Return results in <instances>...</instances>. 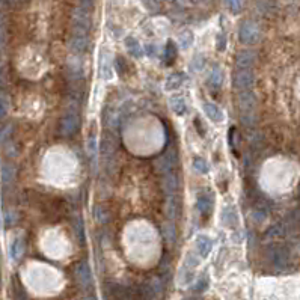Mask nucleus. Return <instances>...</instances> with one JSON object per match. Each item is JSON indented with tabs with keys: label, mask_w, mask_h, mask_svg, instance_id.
<instances>
[{
	"label": "nucleus",
	"mask_w": 300,
	"mask_h": 300,
	"mask_svg": "<svg viewBox=\"0 0 300 300\" xmlns=\"http://www.w3.org/2000/svg\"><path fill=\"white\" fill-rule=\"evenodd\" d=\"M238 109L243 126L252 127L257 121V97L254 91L238 92Z\"/></svg>",
	"instance_id": "nucleus-1"
},
{
	"label": "nucleus",
	"mask_w": 300,
	"mask_h": 300,
	"mask_svg": "<svg viewBox=\"0 0 300 300\" xmlns=\"http://www.w3.org/2000/svg\"><path fill=\"white\" fill-rule=\"evenodd\" d=\"M267 260L273 268L284 271L290 267L291 252L285 244H271L267 249Z\"/></svg>",
	"instance_id": "nucleus-2"
},
{
	"label": "nucleus",
	"mask_w": 300,
	"mask_h": 300,
	"mask_svg": "<svg viewBox=\"0 0 300 300\" xmlns=\"http://www.w3.org/2000/svg\"><path fill=\"white\" fill-rule=\"evenodd\" d=\"M80 127V115L77 107H69L59 121V134L64 137H71L77 133Z\"/></svg>",
	"instance_id": "nucleus-3"
},
{
	"label": "nucleus",
	"mask_w": 300,
	"mask_h": 300,
	"mask_svg": "<svg viewBox=\"0 0 300 300\" xmlns=\"http://www.w3.org/2000/svg\"><path fill=\"white\" fill-rule=\"evenodd\" d=\"M91 31V9L77 6L72 12V33L89 36Z\"/></svg>",
	"instance_id": "nucleus-4"
},
{
	"label": "nucleus",
	"mask_w": 300,
	"mask_h": 300,
	"mask_svg": "<svg viewBox=\"0 0 300 300\" xmlns=\"http://www.w3.org/2000/svg\"><path fill=\"white\" fill-rule=\"evenodd\" d=\"M165 291V284L160 278L154 276L146 279L139 288L142 300H160Z\"/></svg>",
	"instance_id": "nucleus-5"
},
{
	"label": "nucleus",
	"mask_w": 300,
	"mask_h": 300,
	"mask_svg": "<svg viewBox=\"0 0 300 300\" xmlns=\"http://www.w3.org/2000/svg\"><path fill=\"white\" fill-rule=\"evenodd\" d=\"M238 38L246 45H254L261 39V29L252 20H244L238 28Z\"/></svg>",
	"instance_id": "nucleus-6"
},
{
	"label": "nucleus",
	"mask_w": 300,
	"mask_h": 300,
	"mask_svg": "<svg viewBox=\"0 0 300 300\" xmlns=\"http://www.w3.org/2000/svg\"><path fill=\"white\" fill-rule=\"evenodd\" d=\"M234 88L240 91H254L255 86V74L252 69H237L234 71L233 76Z\"/></svg>",
	"instance_id": "nucleus-7"
},
{
	"label": "nucleus",
	"mask_w": 300,
	"mask_h": 300,
	"mask_svg": "<svg viewBox=\"0 0 300 300\" xmlns=\"http://www.w3.org/2000/svg\"><path fill=\"white\" fill-rule=\"evenodd\" d=\"M177 162H178V149L175 146H170L159 157V160L156 162V167L162 175H165V173L173 172Z\"/></svg>",
	"instance_id": "nucleus-8"
},
{
	"label": "nucleus",
	"mask_w": 300,
	"mask_h": 300,
	"mask_svg": "<svg viewBox=\"0 0 300 300\" xmlns=\"http://www.w3.org/2000/svg\"><path fill=\"white\" fill-rule=\"evenodd\" d=\"M257 62V53L251 48H244L235 56V68L237 69H252Z\"/></svg>",
	"instance_id": "nucleus-9"
},
{
	"label": "nucleus",
	"mask_w": 300,
	"mask_h": 300,
	"mask_svg": "<svg viewBox=\"0 0 300 300\" xmlns=\"http://www.w3.org/2000/svg\"><path fill=\"white\" fill-rule=\"evenodd\" d=\"M115 153H116V145H115V137L110 133H106L103 136V143H101V154L106 160V163L110 166L115 162Z\"/></svg>",
	"instance_id": "nucleus-10"
},
{
	"label": "nucleus",
	"mask_w": 300,
	"mask_h": 300,
	"mask_svg": "<svg viewBox=\"0 0 300 300\" xmlns=\"http://www.w3.org/2000/svg\"><path fill=\"white\" fill-rule=\"evenodd\" d=\"M76 278H77L82 288H85V290L91 288V285H92V273H91V268H89L86 261H80L76 266Z\"/></svg>",
	"instance_id": "nucleus-11"
},
{
	"label": "nucleus",
	"mask_w": 300,
	"mask_h": 300,
	"mask_svg": "<svg viewBox=\"0 0 300 300\" xmlns=\"http://www.w3.org/2000/svg\"><path fill=\"white\" fill-rule=\"evenodd\" d=\"M196 210L199 211V214L202 216H208L213 210V198L210 193H199L198 199H196Z\"/></svg>",
	"instance_id": "nucleus-12"
},
{
	"label": "nucleus",
	"mask_w": 300,
	"mask_h": 300,
	"mask_svg": "<svg viewBox=\"0 0 300 300\" xmlns=\"http://www.w3.org/2000/svg\"><path fill=\"white\" fill-rule=\"evenodd\" d=\"M195 247L196 252L201 258H207L213 249V241L208 235H198L196 241H195Z\"/></svg>",
	"instance_id": "nucleus-13"
},
{
	"label": "nucleus",
	"mask_w": 300,
	"mask_h": 300,
	"mask_svg": "<svg viewBox=\"0 0 300 300\" xmlns=\"http://www.w3.org/2000/svg\"><path fill=\"white\" fill-rule=\"evenodd\" d=\"M112 76H113V69L110 65L109 52H101V56H100V77L103 80H110Z\"/></svg>",
	"instance_id": "nucleus-14"
},
{
	"label": "nucleus",
	"mask_w": 300,
	"mask_h": 300,
	"mask_svg": "<svg viewBox=\"0 0 300 300\" xmlns=\"http://www.w3.org/2000/svg\"><path fill=\"white\" fill-rule=\"evenodd\" d=\"M169 104L172 112L177 115V116H183L187 112V104H186V100L183 95L177 94V95H172L169 100Z\"/></svg>",
	"instance_id": "nucleus-15"
},
{
	"label": "nucleus",
	"mask_w": 300,
	"mask_h": 300,
	"mask_svg": "<svg viewBox=\"0 0 300 300\" xmlns=\"http://www.w3.org/2000/svg\"><path fill=\"white\" fill-rule=\"evenodd\" d=\"M177 187H178V178L175 177V172H169V173H165L163 175V190L165 193L172 198L177 192Z\"/></svg>",
	"instance_id": "nucleus-16"
},
{
	"label": "nucleus",
	"mask_w": 300,
	"mask_h": 300,
	"mask_svg": "<svg viewBox=\"0 0 300 300\" xmlns=\"http://www.w3.org/2000/svg\"><path fill=\"white\" fill-rule=\"evenodd\" d=\"M89 44V36H83V35H74L71 36V50L76 53H85L86 48Z\"/></svg>",
	"instance_id": "nucleus-17"
},
{
	"label": "nucleus",
	"mask_w": 300,
	"mask_h": 300,
	"mask_svg": "<svg viewBox=\"0 0 300 300\" xmlns=\"http://www.w3.org/2000/svg\"><path fill=\"white\" fill-rule=\"evenodd\" d=\"M126 47H127V50H129V53H130L133 58H136V59H139V58H142V56L145 55L143 48L140 47L139 41H137L134 36H127V38H126Z\"/></svg>",
	"instance_id": "nucleus-18"
},
{
	"label": "nucleus",
	"mask_w": 300,
	"mask_h": 300,
	"mask_svg": "<svg viewBox=\"0 0 300 300\" xmlns=\"http://www.w3.org/2000/svg\"><path fill=\"white\" fill-rule=\"evenodd\" d=\"M287 233H288V228H287V223H285V220H284V222L274 223L273 227H270V228L266 231V237H267V238H279V237H284Z\"/></svg>",
	"instance_id": "nucleus-19"
},
{
	"label": "nucleus",
	"mask_w": 300,
	"mask_h": 300,
	"mask_svg": "<svg viewBox=\"0 0 300 300\" xmlns=\"http://www.w3.org/2000/svg\"><path fill=\"white\" fill-rule=\"evenodd\" d=\"M184 83V74L183 72H173L167 77L166 83H165V89L166 91H177L180 89V86Z\"/></svg>",
	"instance_id": "nucleus-20"
},
{
	"label": "nucleus",
	"mask_w": 300,
	"mask_h": 300,
	"mask_svg": "<svg viewBox=\"0 0 300 300\" xmlns=\"http://www.w3.org/2000/svg\"><path fill=\"white\" fill-rule=\"evenodd\" d=\"M204 110H205V115L213 122H222L223 121V112H222V109L217 104H214V103H205L204 104Z\"/></svg>",
	"instance_id": "nucleus-21"
},
{
	"label": "nucleus",
	"mask_w": 300,
	"mask_h": 300,
	"mask_svg": "<svg viewBox=\"0 0 300 300\" xmlns=\"http://www.w3.org/2000/svg\"><path fill=\"white\" fill-rule=\"evenodd\" d=\"M177 55H178L177 44H175L172 39H169L166 42V47H165V64L172 65L175 61H177Z\"/></svg>",
	"instance_id": "nucleus-22"
},
{
	"label": "nucleus",
	"mask_w": 300,
	"mask_h": 300,
	"mask_svg": "<svg viewBox=\"0 0 300 300\" xmlns=\"http://www.w3.org/2000/svg\"><path fill=\"white\" fill-rule=\"evenodd\" d=\"M23 254H24V240L21 237H17L11 244V257L12 260L18 261L23 257Z\"/></svg>",
	"instance_id": "nucleus-23"
},
{
	"label": "nucleus",
	"mask_w": 300,
	"mask_h": 300,
	"mask_svg": "<svg viewBox=\"0 0 300 300\" xmlns=\"http://www.w3.org/2000/svg\"><path fill=\"white\" fill-rule=\"evenodd\" d=\"M15 177V169L11 163H5L2 167V183L3 186H9L14 181Z\"/></svg>",
	"instance_id": "nucleus-24"
},
{
	"label": "nucleus",
	"mask_w": 300,
	"mask_h": 300,
	"mask_svg": "<svg viewBox=\"0 0 300 300\" xmlns=\"http://www.w3.org/2000/svg\"><path fill=\"white\" fill-rule=\"evenodd\" d=\"M9 113V97L6 92L0 91V122H2Z\"/></svg>",
	"instance_id": "nucleus-25"
},
{
	"label": "nucleus",
	"mask_w": 300,
	"mask_h": 300,
	"mask_svg": "<svg viewBox=\"0 0 300 300\" xmlns=\"http://www.w3.org/2000/svg\"><path fill=\"white\" fill-rule=\"evenodd\" d=\"M208 83L213 89H219L223 83V72L219 68H214L210 72V77H208Z\"/></svg>",
	"instance_id": "nucleus-26"
},
{
	"label": "nucleus",
	"mask_w": 300,
	"mask_h": 300,
	"mask_svg": "<svg viewBox=\"0 0 300 300\" xmlns=\"http://www.w3.org/2000/svg\"><path fill=\"white\" fill-rule=\"evenodd\" d=\"M222 219L223 222L228 225V227H234V225L237 223V214L234 213L233 207H228V208H225L223 210V214H222Z\"/></svg>",
	"instance_id": "nucleus-27"
},
{
	"label": "nucleus",
	"mask_w": 300,
	"mask_h": 300,
	"mask_svg": "<svg viewBox=\"0 0 300 300\" xmlns=\"http://www.w3.org/2000/svg\"><path fill=\"white\" fill-rule=\"evenodd\" d=\"M244 2H246V0H227V6L231 11V14L237 15V14H240L243 11Z\"/></svg>",
	"instance_id": "nucleus-28"
},
{
	"label": "nucleus",
	"mask_w": 300,
	"mask_h": 300,
	"mask_svg": "<svg viewBox=\"0 0 300 300\" xmlns=\"http://www.w3.org/2000/svg\"><path fill=\"white\" fill-rule=\"evenodd\" d=\"M193 167H195V170L199 172V173H207L208 169H210L208 163H207L204 159H201V157H195V159H193Z\"/></svg>",
	"instance_id": "nucleus-29"
},
{
	"label": "nucleus",
	"mask_w": 300,
	"mask_h": 300,
	"mask_svg": "<svg viewBox=\"0 0 300 300\" xmlns=\"http://www.w3.org/2000/svg\"><path fill=\"white\" fill-rule=\"evenodd\" d=\"M5 42H6V21L5 17L0 14V52L3 50Z\"/></svg>",
	"instance_id": "nucleus-30"
},
{
	"label": "nucleus",
	"mask_w": 300,
	"mask_h": 300,
	"mask_svg": "<svg viewBox=\"0 0 300 300\" xmlns=\"http://www.w3.org/2000/svg\"><path fill=\"white\" fill-rule=\"evenodd\" d=\"M178 41H180V44H181L183 48H189V47L193 44V33H192L190 31H186V32H183V33L180 35Z\"/></svg>",
	"instance_id": "nucleus-31"
},
{
	"label": "nucleus",
	"mask_w": 300,
	"mask_h": 300,
	"mask_svg": "<svg viewBox=\"0 0 300 300\" xmlns=\"http://www.w3.org/2000/svg\"><path fill=\"white\" fill-rule=\"evenodd\" d=\"M207 288H208V278H207L205 274H204L202 278H199V279L196 281V284H195L193 290H195L196 293H204Z\"/></svg>",
	"instance_id": "nucleus-32"
},
{
	"label": "nucleus",
	"mask_w": 300,
	"mask_h": 300,
	"mask_svg": "<svg viewBox=\"0 0 300 300\" xmlns=\"http://www.w3.org/2000/svg\"><path fill=\"white\" fill-rule=\"evenodd\" d=\"M88 154L92 163H95V157H97V140L95 137H91L88 142Z\"/></svg>",
	"instance_id": "nucleus-33"
},
{
	"label": "nucleus",
	"mask_w": 300,
	"mask_h": 300,
	"mask_svg": "<svg viewBox=\"0 0 300 300\" xmlns=\"http://www.w3.org/2000/svg\"><path fill=\"white\" fill-rule=\"evenodd\" d=\"M257 6H258V11H260L261 14H270V12H271V8H273V5H271L270 0H258Z\"/></svg>",
	"instance_id": "nucleus-34"
},
{
	"label": "nucleus",
	"mask_w": 300,
	"mask_h": 300,
	"mask_svg": "<svg viewBox=\"0 0 300 300\" xmlns=\"http://www.w3.org/2000/svg\"><path fill=\"white\" fill-rule=\"evenodd\" d=\"M204 65H205V59L202 58V56H196L195 59H193V62H192V68L195 69V71H199V69H202L204 68Z\"/></svg>",
	"instance_id": "nucleus-35"
},
{
	"label": "nucleus",
	"mask_w": 300,
	"mask_h": 300,
	"mask_svg": "<svg viewBox=\"0 0 300 300\" xmlns=\"http://www.w3.org/2000/svg\"><path fill=\"white\" fill-rule=\"evenodd\" d=\"M115 67H116V71H118V74H124V71H126V68H127V64H126V61H124L121 56H118L116 58V61H115Z\"/></svg>",
	"instance_id": "nucleus-36"
},
{
	"label": "nucleus",
	"mask_w": 300,
	"mask_h": 300,
	"mask_svg": "<svg viewBox=\"0 0 300 300\" xmlns=\"http://www.w3.org/2000/svg\"><path fill=\"white\" fill-rule=\"evenodd\" d=\"M225 48H227V36H225L223 33H220L217 36V50H219V52H223Z\"/></svg>",
	"instance_id": "nucleus-37"
},
{
	"label": "nucleus",
	"mask_w": 300,
	"mask_h": 300,
	"mask_svg": "<svg viewBox=\"0 0 300 300\" xmlns=\"http://www.w3.org/2000/svg\"><path fill=\"white\" fill-rule=\"evenodd\" d=\"M146 53H148V56H156L157 55V47L154 45V44H148L146 45Z\"/></svg>",
	"instance_id": "nucleus-38"
},
{
	"label": "nucleus",
	"mask_w": 300,
	"mask_h": 300,
	"mask_svg": "<svg viewBox=\"0 0 300 300\" xmlns=\"http://www.w3.org/2000/svg\"><path fill=\"white\" fill-rule=\"evenodd\" d=\"M94 5V0H80V6L86 8V9H91Z\"/></svg>",
	"instance_id": "nucleus-39"
},
{
	"label": "nucleus",
	"mask_w": 300,
	"mask_h": 300,
	"mask_svg": "<svg viewBox=\"0 0 300 300\" xmlns=\"http://www.w3.org/2000/svg\"><path fill=\"white\" fill-rule=\"evenodd\" d=\"M178 2H180L181 5H187V3L190 2V0H178Z\"/></svg>",
	"instance_id": "nucleus-40"
},
{
	"label": "nucleus",
	"mask_w": 300,
	"mask_h": 300,
	"mask_svg": "<svg viewBox=\"0 0 300 300\" xmlns=\"http://www.w3.org/2000/svg\"><path fill=\"white\" fill-rule=\"evenodd\" d=\"M297 193H299V198H300V184H299V189H297Z\"/></svg>",
	"instance_id": "nucleus-41"
},
{
	"label": "nucleus",
	"mask_w": 300,
	"mask_h": 300,
	"mask_svg": "<svg viewBox=\"0 0 300 300\" xmlns=\"http://www.w3.org/2000/svg\"><path fill=\"white\" fill-rule=\"evenodd\" d=\"M184 300H193V299H184Z\"/></svg>",
	"instance_id": "nucleus-42"
},
{
	"label": "nucleus",
	"mask_w": 300,
	"mask_h": 300,
	"mask_svg": "<svg viewBox=\"0 0 300 300\" xmlns=\"http://www.w3.org/2000/svg\"><path fill=\"white\" fill-rule=\"evenodd\" d=\"M195 2H199V0H195Z\"/></svg>",
	"instance_id": "nucleus-43"
},
{
	"label": "nucleus",
	"mask_w": 300,
	"mask_h": 300,
	"mask_svg": "<svg viewBox=\"0 0 300 300\" xmlns=\"http://www.w3.org/2000/svg\"><path fill=\"white\" fill-rule=\"evenodd\" d=\"M0 271H2V270H0Z\"/></svg>",
	"instance_id": "nucleus-44"
}]
</instances>
